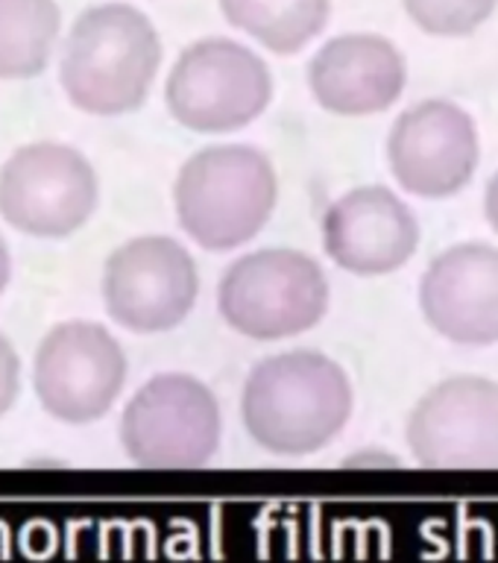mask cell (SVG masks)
<instances>
[{"mask_svg":"<svg viewBox=\"0 0 498 563\" xmlns=\"http://www.w3.org/2000/svg\"><path fill=\"white\" fill-rule=\"evenodd\" d=\"M346 369L317 350H290L258 361L244 382L241 417L270 455L302 457L329 446L352 417Z\"/></svg>","mask_w":498,"mask_h":563,"instance_id":"1","label":"cell"},{"mask_svg":"<svg viewBox=\"0 0 498 563\" xmlns=\"http://www.w3.org/2000/svg\"><path fill=\"white\" fill-rule=\"evenodd\" d=\"M162 65V38L141 9L103 3L82 12L62 51L59 82L88 114L135 112Z\"/></svg>","mask_w":498,"mask_h":563,"instance_id":"2","label":"cell"},{"mask_svg":"<svg viewBox=\"0 0 498 563\" xmlns=\"http://www.w3.org/2000/svg\"><path fill=\"white\" fill-rule=\"evenodd\" d=\"M279 202L270 156L250 144H214L193 153L174 185L179 227L193 244L226 253L253 241Z\"/></svg>","mask_w":498,"mask_h":563,"instance_id":"3","label":"cell"},{"mask_svg":"<svg viewBox=\"0 0 498 563\" xmlns=\"http://www.w3.org/2000/svg\"><path fill=\"white\" fill-rule=\"evenodd\" d=\"M329 299L332 288L320 262L290 246L241 255L218 285L220 317L253 341H285L314 329Z\"/></svg>","mask_w":498,"mask_h":563,"instance_id":"4","label":"cell"},{"mask_svg":"<svg viewBox=\"0 0 498 563\" xmlns=\"http://www.w3.org/2000/svg\"><path fill=\"white\" fill-rule=\"evenodd\" d=\"M273 100L267 62L246 44L223 35L185 47L167 74L165 103L176 123L202 135L250 126Z\"/></svg>","mask_w":498,"mask_h":563,"instance_id":"5","label":"cell"},{"mask_svg":"<svg viewBox=\"0 0 498 563\" xmlns=\"http://www.w3.org/2000/svg\"><path fill=\"white\" fill-rule=\"evenodd\" d=\"M218 396L206 382L165 373L135 390L121 417L123 452L150 470L209 464L220 446Z\"/></svg>","mask_w":498,"mask_h":563,"instance_id":"6","label":"cell"},{"mask_svg":"<svg viewBox=\"0 0 498 563\" xmlns=\"http://www.w3.org/2000/svg\"><path fill=\"white\" fill-rule=\"evenodd\" d=\"M97 197L91 162L65 144H26L0 170V214L24 235H74L95 214Z\"/></svg>","mask_w":498,"mask_h":563,"instance_id":"7","label":"cell"},{"mask_svg":"<svg viewBox=\"0 0 498 563\" xmlns=\"http://www.w3.org/2000/svg\"><path fill=\"white\" fill-rule=\"evenodd\" d=\"M126 385V355L109 329L68 320L44 334L33 361V387L44 411L62 422L100 420Z\"/></svg>","mask_w":498,"mask_h":563,"instance_id":"8","label":"cell"},{"mask_svg":"<svg viewBox=\"0 0 498 563\" xmlns=\"http://www.w3.org/2000/svg\"><path fill=\"white\" fill-rule=\"evenodd\" d=\"M200 271L179 241L141 235L118 246L103 271V302L114 323L139 334L170 332L191 314Z\"/></svg>","mask_w":498,"mask_h":563,"instance_id":"9","label":"cell"},{"mask_svg":"<svg viewBox=\"0 0 498 563\" xmlns=\"http://www.w3.org/2000/svg\"><path fill=\"white\" fill-rule=\"evenodd\" d=\"M482 141L473 114L452 100H422L405 109L387 135L396 183L413 197L446 200L473 183Z\"/></svg>","mask_w":498,"mask_h":563,"instance_id":"10","label":"cell"},{"mask_svg":"<svg viewBox=\"0 0 498 563\" xmlns=\"http://www.w3.org/2000/svg\"><path fill=\"white\" fill-rule=\"evenodd\" d=\"M413 461L429 470H496L498 382L452 376L425 390L405 429Z\"/></svg>","mask_w":498,"mask_h":563,"instance_id":"11","label":"cell"},{"mask_svg":"<svg viewBox=\"0 0 498 563\" xmlns=\"http://www.w3.org/2000/svg\"><path fill=\"white\" fill-rule=\"evenodd\" d=\"M420 220L408 202L381 185H361L325 209L323 250L341 271L385 276L411 262Z\"/></svg>","mask_w":498,"mask_h":563,"instance_id":"12","label":"cell"},{"mask_svg":"<svg viewBox=\"0 0 498 563\" xmlns=\"http://www.w3.org/2000/svg\"><path fill=\"white\" fill-rule=\"evenodd\" d=\"M425 323L452 343H498V246L455 244L429 264L420 282Z\"/></svg>","mask_w":498,"mask_h":563,"instance_id":"13","label":"cell"},{"mask_svg":"<svg viewBox=\"0 0 498 563\" xmlns=\"http://www.w3.org/2000/svg\"><path fill=\"white\" fill-rule=\"evenodd\" d=\"M408 86V62L390 38L346 33L325 42L308 65V88L325 112L367 118L387 112Z\"/></svg>","mask_w":498,"mask_h":563,"instance_id":"14","label":"cell"},{"mask_svg":"<svg viewBox=\"0 0 498 563\" xmlns=\"http://www.w3.org/2000/svg\"><path fill=\"white\" fill-rule=\"evenodd\" d=\"M229 24L279 56H294L323 33L332 0H220Z\"/></svg>","mask_w":498,"mask_h":563,"instance_id":"15","label":"cell"},{"mask_svg":"<svg viewBox=\"0 0 498 563\" xmlns=\"http://www.w3.org/2000/svg\"><path fill=\"white\" fill-rule=\"evenodd\" d=\"M56 0H0V79L42 74L56 47Z\"/></svg>","mask_w":498,"mask_h":563,"instance_id":"16","label":"cell"},{"mask_svg":"<svg viewBox=\"0 0 498 563\" xmlns=\"http://www.w3.org/2000/svg\"><path fill=\"white\" fill-rule=\"evenodd\" d=\"M402 7L422 33L464 38L490 21L498 0H402Z\"/></svg>","mask_w":498,"mask_h":563,"instance_id":"17","label":"cell"},{"mask_svg":"<svg viewBox=\"0 0 498 563\" xmlns=\"http://www.w3.org/2000/svg\"><path fill=\"white\" fill-rule=\"evenodd\" d=\"M18 376H21V364L12 350V343L0 334V417L12 408L18 396Z\"/></svg>","mask_w":498,"mask_h":563,"instance_id":"18","label":"cell"},{"mask_svg":"<svg viewBox=\"0 0 498 563\" xmlns=\"http://www.w3.org/2000/svg\"><path fill=\"white\" fill-rule=\"evenodd\" d=\"M484 214H487V223L496 229L498 235V170L487 183V191H484Z\"/></svg>","mask_w":498,"mask_h":563,"instance_id":"19","label":"cell"},{"mask_svg":"<svg viewBox=\"0 0 498 563\" xmlns=\"http://www.w3.org/2000/svg\"><path fill=\"white\" fill-rule=\"evenodd\" d=\"M9 273H12V262H9V250H7V241L0 238V290L7 288L9 282Z\"/></svg>","mask_w":498,"mask_h":563,"instance_id":"20","label":"cell"}]
</instances>
